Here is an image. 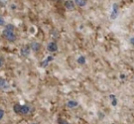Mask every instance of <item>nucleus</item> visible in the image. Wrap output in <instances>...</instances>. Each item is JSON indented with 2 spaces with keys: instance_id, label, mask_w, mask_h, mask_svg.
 I'll return each instance as SVG.
<instances>
[{
  "instance_id": "nucleus-11",
  "label": "nucleus",
  "mask_w": 134,
  "mask_h": 124,
  "mask_svg": "<svg viewBox=\"0 0 134 124\" xmlns=\"http://www.w3.org/2000/svg\"><path fill=\"white\" fill-rule=\"evenodd\" d=\"M77 63H79V64H81V65H83V64L86 63V59H85V57L79 58V59H77Z\"/></svg>"
},
{
  "instance_id": "nucleus-14",
  "label": "nucleus",
  "mask_w": 134,
  "mask_h": 124,
  "mask_svg": "<svg viewBox=\"0 0 134 124\" xmlns=\"http://www.w3.org/2000/svg\"><path fill=\"white\" fill-rule=\"evenodd\" d=\"M111 103H112V105H113V106H115V105H116V99H115V98H113Z\"/></svg>"
},
{
  "instance_id": "nucleus-1",
  "label": "nucleus",
  "mask_w": 134,
  "mask_h": 124,
  "mask_svg": "<svg viewBox=\"0 0 134 124\" xmlns=\"http://www.w3.org/2000/svg\"><path fill=\"white\" fill-rule=\"evenodd\" d=\"M3 36H4V38L7 40V41H9V42H13L15 41V39H16V36H15L14 34V27L12 26V25H8L5 30L3 31Z\"/></svg>"
},
{
  "instance_id": "nucleus-3",
  "label": "nucleus",
  "mask_w": 134,
  "mask_h": 124,
  "mask_svg": "<svg viewBox=\"0 0 134 124\" xmlns=\"http://www.w3.org/2000/svg\"><path fill=\"white\" fill-rule=\"evenodd\" d=\"M47 49H48L49 52H56V51L58 50L57 44L55 43V42H51V43L48 44V46H47Z\"/></svg>"
},
{
  "instance_id": "nucleus-15",
  "label": "nucleus",
  "mask_w": 134,
  "mask_h": 124,
  "mask_svg": "<svg viewBox=\"0 0 134 124\" xmlns=\"http://www.w3.org/2000/svg\"><path fill=\"white\" fill-rule=\"evenodd\" d=\"M0 23H1V25L4 24V20H3V18H2V17H1V19H0Z\"/></svg>"
},
{
  "instance_id": "nucleus-7",
  "label": "nucleus",
  "mask_w": 134,
  "mask_h": 124,
  "mask_svg": "<svg viewBox=\"0 0 134 124\" xmlns=\"http://www.w3.org/2000/svg\"><path fill=\"white\" fill-rule=\"evenodd\" d=\"M53 59H54V58L52 57V56H50V57H48V58H47V60H45L44 62L41 63V67H46L47 66H48L49 62L53 61Z\"/></svg>"
},
{
  "instance_id": "nucleus-16",
  "label": "nucleus",
  "mask_w": 134,
  "mask_h": 124,
  "mask_svg": "<svg viewBox=\"0 0 134 124\" xmlns=\"http://www.w3.org/2000/svg\"><path fill=\"white\" fill-rule=\"evenodd\" d=\"M130 43H131L134 46V38H131V39H130Z\"/></svg>"
},
{
  "instance_id": "nucleus-2",
  "label": "nucleus",
  "mask_w": 134,
  "mask_h": 124,
  "mask_svg": "<svg viewBox=\"0 0 134 124\" xmlns=\"http://www.w3.org/2000/svg\"><path fill=\"white\" fill-rule=\"evenodd\" d=\"M13 109L16 113H18V114H22V115H25V114H28L29 112H30V107H29L28 105H20V104H15L14 107H13Z\"/></svg>"
},
{
  "instance_id": "nucleus-10",
  "label": "nucleus",
  "mask_w": 134,
  "mask_h": 124,
  "mask_svg": "<svg viewBox=\"0 0 134 124\" xmlns=\"http://www.w3.org/2000/svg\"><path fill=\"white\" fill-rule=\"evenodd\" d=\"M75 2H76V4L79 5L80 7H82V6H85L86 3V0H75Z\"/></svg>"
},
{
  "instance_id": "nucleus-4",
  "label": "nucleus",
  "mask_w": 134,
  "mask_h": 124,
  "mask_svg": "<svg viewBox=\"0 0 134 124\" xmlns=\"http://www.w3.org/2000/svg\"><path fill=\"white\" fill-rule=\"evenodd\" d=\"M65 6H66V8H67L68 10H70V11H72V10L75 9V4H74V1H72V0L66 1Z\"/></svg>"
},
{
  "instance_id": "nucleus-12",
  "label": "nucleus",
  "mask_w": 134,
  "mask_h": 124,
  "mask_svg": "<svg viewBox=\"0 0 134 124\" xmlns=\"http://www.w3.org/2000/svg\"><path fill=\"white\" fill-rule=\"evenodd\" d=\"M32 48H33L34 51H38L39 48H40V45L37 43H33L32 44Z\"/></svg>"
},
{
  "instance_id": "nucleus-6",
  "label": "nucleus",
  "mask_w": 134,
  "mask_h": 124,
  "mask_svg": "<svg viewBox=\"0 0 134 124\" xmlns=\"http://www.w3.org/2000/svg\"><path fill=\"white\" fill-rule=\"evenodd\" d=\"M29 53H30V47L29 46H26V47H23V48L21 49V54H22V56H28Z\"/></svg>"
},
{
  "instance_id": "nucleus-5",
  "label": "nucleus",
  "mask_w": 134,
  "mask_h": 124,
  "mask_svg": "<svg viewBox=\"0 0 134 124\" xmlns=\"http://www.w3.org/2000/svg\"><path fill=\"white\" fill-rule=\"evenodd\" d=\"M117 15H118V9H117V5L116 4H113L112 6V13H111V19H115L116 17H117Z\"/></svg>"
},
{
  "instance_id": "nucleus-17",
  "label": "nucleus",
  "mask_w": 134,
  "mask_h": 124,
  "mask_svg": "<svg viewBox=\"0 0 134 124\" xmlns=\"http://www.w3.org/2000/svg\"><path fill=\"white\" fill-rule=\"evenodd\" d=\"M110 98H111V99H113V98H115V96L114 95H110Z\"/></svg>"
},
{
  "instance_id": "nucleus-8",
  "label": "nucleus",
  "mask_w": 134,
  "mask_h": 124,
  "mask_svg": "<svg viewBox=\"0 0 134 124\" xmlns=\"http://www.w3.org/2000/svg\"><path fill=\"white\" fill-rule=\"evenodd\" d=\"M77 105H79V103L77 101H74V100H70V101H68L67 103V106L70 107V108H75V107H77Z\"/></svg>"
},
{
  "instance_id": "nucleus-9",
  "label": "nucleus",
  "mask_w": 134,
  "mask_h": 124,
  "mask_svg": "<svg viewBox=\"0 0 134 124\" xmlns=\"http://www.w3.org/2000/svg\"><path fill=\"white\" fill-rule=\"evenodd\" d=\"M0 83H1V88H3V89H7V88H8V83L6 82L5 80H2V78H1Z\"/></svg>"
},
{
  "instance_id": "nucleus-13",
  "label": "nucleus",
  "mask_w": 134,
  "mask_h": 124,
  "mask_svg": "<svg viewBox=\"0 0 134 124\" xmlns=\"http://www.w3.org/2000/svg\"><path fill=\"white\" fill-rule=\"evenodd\" d=\"M3 116H4V111L1 109L0 110V119H2V118H3Z\"/></svg>"
}]
</instances>
